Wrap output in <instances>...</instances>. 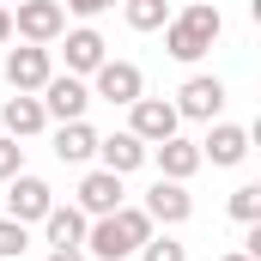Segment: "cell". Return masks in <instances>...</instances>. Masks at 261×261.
<instances>
[{"label": "cell", "mask_w": 261, "mask_h": 261, "mask_svg": "<svg viewBox=\"0 0 261 261\" xmlns=\"http://www.w3.org/2000/svg\"><path fill=\"white\" fill-rule=\"evenodd\" d=\"M219 31H225L219 6H213V0H189V6L170 12V24H164V55H170V61H200V55L219 43Z\"/></svg>", "instance_id": "cell-1"}, {"label": "cell", "mask_w": 261, "mask_h": 261, "mask_svg": "<svg viewBox=\"0 0 261 261\" xmlns=\"http://www.w3.org/2000/svg\"><path fill=\"white\" fill-rule=\"evenodd\" d=\"M152 237V219L140 213V206H116V213H103V219H91V231H85V249L97 261H128L140 255V243Z\"/></svg>", "instance_id": "cell-2"}, {"label": "cell", "mask_w": 261, "mask_h": 261, "mask_svg": "<svg viewBox=\"0 0 261 261\" xmlns=\"http://www.w3.org/2000/svg\"><path fill=\"white\" fill-rule=\"evenodd\" d=\"M67 31V12L61 0H18V12H12V37H24V43H61Z\"/></svg>", "instance_id": "cell-3"}, {"label": "cell", "mask_w": 261, "mask_h": 261, "mask_svg": "<svg viewBox=\"0 0 261 261\" xmlns=\"http://www.w3.org/2000/svg\"><path fill=\"white\" fill-rule=\"evenodd\" d=\"M55 206V189L43 182V176H31V170H18L12 182H6V219H18V225H43V213Z\"/></svg>", "instance_id": "cell-4"}, {"label": "cell", "mask_w": 261, "mask_h": 261, "mask_svg": "<svg viewBox=\"0 0 261 261\" xmlns=\"http://www.w3.org/2000/svg\"><path fill=\"white\" fill-rule=\"evenodd\" d=\"M176 122H182V116H176L170 97H134V103H128V134H134V140H146V146L170 140Z\"/></svg>", "instance_id": "cell-5"}, {"label": "cell", "mask_w": 261, "mask_h": 261, "mask_svg": "<svg viewBox=\"0 0 261 261\" xmlns=\"http://www.w3.org/2000/svg\"><path fill=\"white\" fill-rule=\"evenodd\" d=\"M49 73H55V61H49L43 43H18V49H6V85H12V91H43Z\"/></svg>", "instance_id": "cell-6"}, {"label": "cell", "mask_w": 261, "mask_h": 261, "mask_svg": "<svg viewBox=\"0 0 261 261\" xmlns=\"http://www.w3.org/2000/svg\"><path fill=\"white\" fill-rule=\"evenodd\" d=\"M85 103H91V85H85L79 73H49V85H43V116H55V122H79Z\"/></svg>", "instance_id": "cell-7"}, {"label": "cell", "mask_w": 261, "mask_h": 261, "mask_svg": "<svg viewBox=\"0 0 261 261\" xmlns=\"http://www.w3.org/2000/svg\"><path fill=\"white\" fill-rule=\"evenodd\" d=\"M91 79H97L91 97H103V103H134V97H146V79H140L134 61H103Z\"/></svg>", "instance_id": "cell-8"}, {"label": "cell", "mask_w": 261, "mask_h": 261, "mask_svg": "<svg viewBox=\"0 0 261 261\" xmlns=\"http://www.w3.org/2000/svg\"><path fill=\"white\" fill-rule=\"evenodd\" d=\"M152 225H182L189 213H195V200H189V189L182 182H170V176H158L152 189H146V206H140Z\"/></svg>", "instance_id": "cell-9"}, {"label": "cell", "mask_w": 261, "mask_h": 261, "mask_svg": "<svg viewBox=\"0 0 261 261\" xmlns=\"http://www.w3.org/2000/svg\"><path fill=\"white\" fill-rule=\"evenodd\" d=\"M225 110V79H213V73H195L182 91H176V116H195V122H213Z\"/></svg>", "instance_id": "cell-10"}, {"label": "cell", "mask_w": 261, "mask_h": 261, "mask_svg": "<svg viewBox=\"0 0 261 261\" xmlns=\"http://www.w3.org/2000/svg\"><path fill=\"white\" fill-rule=\"evenodd\" d=\"M243 158H249V128L213 122V134L200 140V164H243Z\"/></svg>", "instance_id": "cell-11"}, {"label": "cell", "mask_w": 261, "mask_h": 261, "mask_svg": "<svg viewBox=\"0 0 261 261\" xmlns=\"http://www.w3.org/2000/svg\"><path fill=\"white\" fill-rule=\"evenodd\" d=\"M85 219H103V213H116L122 206V176L116 170H91L85 182H79V200H73Z\"/></svg>", "instance_id": "cell-12"}, {"label": "cell", "mask_w": 261, "mask_h": 261, "mask_svg": "<svg viewBox=\"0 0 261 261\" xmlns=\"http://www.w3.org/2000/svg\"><path fill=\"white\" fill-rule=\"evenodd\" d=\"M67 37V73H79V79H85V73H97V67L110 61V43H103V37H97V31H91V24H79V31H61Z\"/></svg>", "instance_id": "cell-13"}, {"label": "cell", "mask_w": 261, "mask_h": 261, "mask_svg": "<svg viewBox=\"0 0 261 261\" xmlns=\"http://www.w3.org/2000/svg\"><path fill=\"white\" fill-rule=\"evenodd\" d=\"M85 231H91V219H85L79 206H49V213H43L49 249H85Z\"/></svg>", "instance_id": "cell-14"}, {"label": "cell", "mask_w": 261, "mask_h": 261, "mask_svg": "<svg viewBox=\"0 0 261 261\" xmlns=\"http://www.w3.org/2000/svg\"><path fill=\"white\" fill-rule=\"evenodd\" d=\"M152 152H158V170H164L170 182H189V176L200 170V146H195V140H182V134H170V140H158Z\"/></svg>", "instance_id": "cell-15"}, {"label": "cell", "mask_w": 261, "mask_h": 261, "mask_svg": "<svg viewBox=\"0 0 261 261\" xmlns=\"http://www.w3.org/2000/svg\"><path fill=\"white\" fill-rule=\"evenodd\" d=\"M0 122H6V134H12V140H31V134H43V128H49V116H43V97H31V91L6 97Z\"/></svg>", "instance_id": "cell-16"}, {"label": "cell", "mask_w": 261, "mask_h": 261, "mask_svg": "<svg viewBox=\"0 0 261 261\" xmlns=\"http://www.w3.org/2000/svg\"><path fill=\"white\" fill-rule=\"evenodd\" d=\"M146 152H152V146H146V140H134L128 128L110 134V140H97V158H103V170H116V176L140 170V164H146Z\"/></svg>", "instance_id": "cell-17"}, {"label": "cell", "mask_w": 261, "mask_h": 261, "mask_svg": "<svg viewBox=\"0 0 261 261\" xmlns=\"http://www.w3.org/2000/svg\"><path fill=\"white\" fill-rule=\"evenodd\" d=\"M55 158L61 164H85V158H97V128L79 116V122H61L55 128Z\"/></svg>", "instance_id": "cell-18"}, {"label": "cell", "mask_w": 261, "mask_h": 261, "mask_svg": "<svg viewBox=\"0 0 261 261\" xmlns=\"http://www.w3.org/2000/svg\"><path fill=\"white\" fill-rule=\"evenodd\" d=\"M122 12H128L134 31H164L170 24V0H122Z\"/></svg>", "instance_id": "cell-19"}, {"label": "cell", "mask_w": 261, "mask_h": 261, "mask_svg": "<svg viewBox=\"0 0 261 261\" xmlns=\"http://www.w3.org/2000/svg\"><path fill=\"white\" fill-rule=\"evenodd\" d=\"M231 219H237V225H255V219H261V189H255V182L231 189Z\"/></svg>", "instance_id": "cell-20"}, {"label": "cell", "mask_w": 261, "mask_h": 261, "mask_svg": "<svg viewBox=\"0 0 261 261\" xmlns=\"http://www.w3.org/2000/svg\"><path fill=\"white\" fill-rule=\"evenodd\" d=\"M24 249H31V237H24V225H18V219H0V261L24 255Z\"/></svg>", "instance_id": "cell-21"}, {"label": "cell", "mask_w": 261, "mask_h": 261, "mask_svg": "<svg viewBox=\"0 0 261 261\" xmlns=\"http://www.w3.org/2000/svg\"><path fill=\"white\" fill-rule=\"evenodd\" d=\"M140 261H189V255H182L176 237H146V243H140Z\"/></svg>", "instance_id": "cell-22"}, {"label": "cell", "mask_w": 261, "mask_h": 261, "mask_svg": "<svg viewBox=\"0 0 261 261\" xmlns=\"http://www.w3.org/2000/svg\"><path fill=\"white\" fill-rule=\"evenodd\" d=\"M18 170H24V146H18L12 134H0V182H12Z\"/></svg>", "instance_id": "cell-23"}, {"label": "cell", "mask_w": 261, "mask_h": 261, "mask_svg": "<svg viewBox=\"0 0 261 261\" xmlns=\"http://www.w3.org/2000/svg\"><path fill=\"white\" fill-rule=\"evenodd\" d=\"M116 0H67L61 12H79V18H97V12H110Z\"/></svg>", "instance_id": "cell-24"}, {"label": "cell", "mask_w": 261, "mask_h": 261, "mask_svg": "<svg viewBox=\"0 0 261 261\" xmlns=\"http://www.w3.org/2000/svg\"><path fill=\"white\" fill-rule=\"evenodd\" d=\"M49 261H91L85 249H49Z\"/></svg>", "instance_id": "cell-25"}, {"label": "cell", "mask_w": 261, "mask_h": 261, "mask_svg": "<svg viewBox=\"0 0 261 261\" xmlns=\"http://www.w3.org/2000/svg\"><path fill=\"white\" fill-rule=\"evenodd\" d=\"M0 43H12V12L0 6Z\"/></svg>", "instance_id": "cell-26"}, {"label": "cell", "mask_w": 261, "mask_h": 261, "mask_svg": "<svg viewBox=\"0 0 261 261\" xmlns=\"http://www.w3.org/2000/svg\"><path fill=\"white\" fill-rule=\"evenodd\" d=\"M219 261H255V255H219Z\"/></svg>", "instance_id": "cell-27"}]
</instances>
